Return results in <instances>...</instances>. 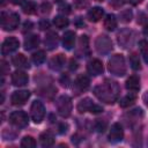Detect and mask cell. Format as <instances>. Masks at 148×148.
<instances>
[{"instance_id":"44dd1931","label":"cell","mask_w":148,"mask_h":148,"mask_svg":"<svg viewBox=\"0 0 148 148\" xmlns=\"http://www.w3.org/2000/svg\"><path fill=\"white\" fill-rule=\"evenodd\" d=\"M12 62H13L14 66H16L18 68H28L29 67L28 60L24 57V54H22V53H18V54L14 56L13 59H12Z\"/></svg>"},{"instance_id":"7bdbcfd3","label":"cell","mask_w":148,"mask_h":148,"mask_svg":"<svg viewBox=\"0 0 148 148\" xmlns=\"http://www.w3.org/2000/svg\"><path fill=\"white\" fill-rule=\"evenodd\" d=\"M142 99H143V102L146 103V105L148 106V91H146V92L143 94V96H142Z\"/></svg>"},{"instance_id":"603a6c76","label":"cell","mask_w":148,"mask_h":148,"mask_svg":"<svg viewBox=\"0 0 148 148\" xmlns=\"http://www.w3.org/2000/svg\"><path fill=\"white\" fill-rule=\"evenodd\" d=\"M39 37L37 35H31V36H28L25 39H24V49L25 50H32L35 47H37L39 45Z\"/></svg>"},{"instance_id":"ba28073f","label":"cell","mask_w":148,"mask_h":148,"mask_svg":"<svg viewBox=\"0 0 148 148\" xmlns=\"http://www.w3.org/2000/svg\"><path fill=\"white\" fill-rule=\"evenodd\" d=\"M9 123L16 127H25L29 123L28 114L24 111H14L9 114Z\"/></svg>"},{"instance_id":"2e32d148","label":"cell","mask_w":148,"mask_h":148,"mask_svg":"<svg viewBox=\"0 0 148 148\" xmlns=\"http://www.w3.org/2000/svg\"><path fill=\"white\" fill-rule=\"evenodd\" d=\"M74 43H75V32L72 31V30H68L62 36V45L66 50H71L73 49L74 46Z\"/></svg>"},{"instance_id":"7402d4cb","label":"cell","mask_w":148,"mask_h":148,"mask_svg":"<svg viewBox=\"0 0 148 148\" xmlns=\"http://www.w3.org/2000/svg\"><path fill=\"white\" fill-rule=\"evenodd\" d=\"M39 142L43 147H50L54 143V136L51 132H43L39 135Z\"/></svg>"},{"instance_id":"ee69618b","label":"cell","mask_w":148,"mask_h":148,"mask_svg":"<svg viewBox=\"0 0 148 148\" xmlns=\"http://www.w3.org/2000/svg\"><path fill=\"white\" fill-rule=\"evenodd\" d=\"M9 2H12L13 5H21L23 0H9Z\"/></svg>"},{"instance_id":"f35d334b","label":"cell","mask_w":148,"mask_h":148,"mask_svg":"<svg viewBox=\"0 0 148 148\" xmlns=\"http://www.w3.org/2000/svg\"><path fill=\"white\" fill-rule=\"evenodd\" d=\"M23 28H24V29H23V32H25L27 30H30V29L32 28V23H31V22H28V21H27V22L24 23Z\"/></svg>"},{"instance_id":"bcb514c9","label":"cell","mask_w":148,"mask_h":148,"mask_svg":"<svg viewBox=\"0 0 148 148\" xmlns=\"http://www.w3.org/2000/svg\"><path fill=\"white\" fill-rule=\"evenodd\" d=\"M143 34L146 35V36H148V23L145 25V28H143Z\"/></svg>"},{"instance_id":"8992f818","label":"cell","mask_w":148,"mask_h":148,"mask_svg":"<svg viewBox=\"0 0 148 148\" xmlns=\"http://www.w3.org/2000/svg\"><path fill=\"white\" fill-rule=\"evenodd\" d=\"M30 116H31L32 120H34L36 124H39V123L44 119V116H45V108H44V105H43L42 102H39V101L32 102L31 108H30Z\"/></svg>"},{"instance_id":"ac0fdd59","label":"cell","mask_w":148,"mask_h":148,"mask_svg":"<svg viewBox=\"0 0 148 148\" xmlns=\"http://www.w3.org/2000/svg\"><path fill=\"white\" fill-rule=\"evenodd\" d=\"M126 89L130 91H138L140 89V79L136 75H131L127 80H126Z\"/></svg>"},{"instance_id":"5b68a950","label":"cell","mask_w":148,"mask_h":148,"mask_svg":"<svg viewBox=\"0 0 148 148\" xmlns=\"http://www.w3.org/2000/svg\"><path fill=\"white\" fill-rule=\"evenodd\" d=\"M77 111L80 113H84V112H91V113H99L103 111V108L95 104L90 98H83L82 101L79 102L77 106H76Z\"/></svg>"},{"instance_id":"484cf974","label":"cell","mask_w":148,"mask_h":148,"mask_svg":"<svg viewBox=\"0 0 148 148\" xmlns=\"http://www.w3.org/2000/svg\"><path fill=\"white\" fill-rule=\"evenodd\" d=\"M22 9H23V13L28 14V15H31V14H35L37 12V6L35 2L32 1H27L23 6H22Z\"/></svg>"},{"instance_id":"277c9868","label":"cell","mask_w":148,"mask_h":148,"mask_svg":"<svg viewBox=\"0 0 148 148\" xmlns=\"http://www.w3.org/2000/svg\"><path fill=\"white\" fill-rule=\"evenodd\" d=\"M72 99L64 95V96H60L59 99L57 101V110L59 112V114L64 118H67L71 116V112H72Z\"/></svg>"},{"instance_id":"8fae6325","label":"cell","mask_w":148,"mask_h":148,"mask_svg":"<svg viewBox=\"0 0 148 148\" xmlns=\"http://www.w3.org/2000/svg\"><path fill=\"white\" fill-rule=\"evenodd\" d=\"M30 97V91L29 90H17L14 91L10 101L13 105H23Z\"/></svg>"},{"instance_id":"1f68e13d","label":"cell","mask_w":148,"mask_h":148,"mask_svg":"<svg viewBox=\"0 0 148 148\" xmlns=\"http://www.w3.org/2000/svg\"><path fill=\"white\" fill-rule=\"evenodd\" d=\"M45 57H46V54H45L44 51H42V50H40V51H37V52H35V53L32 54V61H34L35 64L39 65V64L44 62Z\"/></svg>"},{"instance_id":"83f0119b","label":"cell","mask_w":148,"mask_h":148,"mask_svg":"<svg viewBox=\"0 0 148 148\" xmlns=\"http://www.w3.org/2000/svg\"><path fill=\"white\" fill-rule=\"evenodd\" d=\"M88 37L86 36V35H83V36H81L80 37V40H79V50H77V52L80 51V50H83V54L82 56H86L88 52H89V47H88Z\"/></svg>"},{"instance_id":"3957f363","label":"cell","mask_w":148,"mask_h":148,"mask_svg":"<svg viewBox=\"0 0 148 148\" xmlns=\"http://www.w3.org/2000/svg\"><path fill=\"white\" fill-rule=\"evenodd\" d=\"M1 21V28L6 31L15 30L18 27L20 23V16L16 13H9V12H2L0 16Z\"/></svg>"},{"instance_id":"e0dca14e","label":"cell","mask_w":148,"mask_h":148,"mask_svg":"<svg viewBox=\"0 0 148 148\" xmlns=\"http://www.w3.org/2000/svg\"><path fill=\"white\" fill-rule=\"evenodd\" d=\"M118 42L123 47H128L132 44V32L130 30H123L118 35Z\"/></svg>"},{"instance_id":"f1b7e54d","label":"cell","mask_w":148,"mask_h":148,"mask_svg":"<svg viewBox=\"0 0 148 148\" xmlns=\"http://www.w3.org/2000/svg\"><path fill=\"white\" fill-rule=\"evenodd\" d=\"M130 65H131V67H132L134 71L141 69L140 59H139V56H138L136 53H132V54L130 56Z\"/></svg>"},{"instance_id":"8d00e7d4","label":"cell","mask_w":148,"mask_h":148,"mask_svg":"<svg viewBox=\"0 0 148 148\" xmlns=\"http://www.w3.org/2000/svg\"><path fill=\"white\" fill-rule=\"evenodd\" d=\"M124 5V0H110V6L113 8H120Z\"/></svg>"},{"instance_id":"4316f807","label":"cell","mask_w":148,"mask_h":148,"mask_svg":"<svg viewBox=\"0 0 148 148\" xmlns=\"http://www.w3.org/2000/svg\"><path fill=\"white\" fill-rule=\"evenodd\" d=\"M139 47H140V52H141V56L145 60V62L148 64V42L142 39L139 42Z\"/></svg>"},{"instance_id":"ffe728a7","label":"cell","mask_w":148,"mask_h":148,"mask_svg":"<svg viewBox=\"0 0 148 148\" xmlns=\"http://www.w3.org/2000/svg\"><path fill=\"white\" fill-rule=\"evenodd\" d=\"M45 46L49 50H53L58 46V35L56 32H49L45 37Z\"/></svg>"},{"instance_id":"ab89813d","label":"cell","mask_w":148,"mask_h":148,"mask_svg":"<svg viewBox=\"0 0 148 148\" xmlns=\"http://www.w3.org/2000/svg\"><path fill=\"white\" fill-rule=\"evenodd\" d=\"M77 68V62L74 60V59H72L71 60V65H69V69L71 71H74V69H76Z\"/></svg>"},{"instance_id":"e575fe53","label":"cell","mask_w":148,"mask_h":148,"mask_svg":"<svg viewBox=\"0 0 148 148\" xmlns=\"http://www.w3.org/2000/svg\"><path fill=\"white\" fill-rule=\"evenodd\" d=\"M88 5H89L88 0H75V7L76 8L82 9V8H86Z\"/></svg>"},{"instance_id":"f546056e","label":"cell","mask_w":148,"mask_h":148,"mask_svg":"<svg viewBox=\"0 0 148 148\" xmlns=\"http://www.w3.org/2000/svg\"><path fill=\"white\" fill-rule=\"evenodd\" d=\"M21 146H22L23 148H34V147H36V141H35V139H34L32 136L27 135V136H24V138L22 139Z\"/></svg>"},{"instance_id":"74e56055","label":"cell","mask_w":148,"mask_h":148,"mask_svg":"<svg viewBox=\"0 0 148 148\" xmlns=\"http://www.w3.org/2000/svg\"><path fill=\"white\" fill-rule=\"evenodd\" d=\"M40 8H42V12H43V13H50V10H51V5H50L49 2H44Z\"/></svg>"},{"instance_id":"30bf717a","label":"cell","mask_w":148,"mask_h":148,"mask_svg":"<svg viewBox=\"0 0 148 148\" xmlns=\"http://www.w3.org/2000/svg\"><path fill=\"white\" fill-rule=\"evenodd\" d=\"M123 138H124V131H123L121 125L119 123H114L111 126V130L109 133V141L112 143H117L121 141Z\"/></svg>"},{"instance_id":"d6a6232c","label":"cell","mask_w":148,"mask_h":148,"mask_svg":"<svg viewBox=\"0 0 148 148\" xmlns=\"http://www.w3.org/2000/svg\"><path fill=\"white\" fill-rule=\"evenodd\" d=\"M119 17H120V21L126 23V22H130L132 20V12L130 9H125V10H121L120 14H119Z\"/></svg>"},{"instance_id":"d6986e66","label":"cell","mask_w":148,"mask_h":148,"mask_svg":"<svg viewBox=\"0 0 148 148\" xmlns=\"http://www.w3.org/2000/svg\"><path fill=\"white\" fill-rule=\"evenodd\" d=\"M103 15H104V10L101 7H94L87 14L88 20L91 21V22H98L103 17Z\"/></svg>"},{"instance_id":"60d3db41","label":"cell","mask_w":148,"mask_h":148,"mask_svg":"<svg viewBox=\"0 0 148 148\" xmlns=\"http://www.w3.org/2000/svg\"><path fill=\"white\" fill-rule=\"evenodd\" d=\"M49 25H50V24H49V22H47V21H42V22L39 23V28H40V29H43V30H44V29H47V28H49Z\"/></svg>"},{"instance_id":"836d02e7","label":"cell","mask_w":148,"mask_h":148,"mask_svg":"<svg viewBox=\"0 0 148 148\" xmlns=\"http://www.w3.org/2000/svg\"><path fill=\"white\" fill-rule=\"evenodd\" d=\"M95 127H96V130H97L98 132H103V131L106 128V123L103 121L102 119H97L96 123H95Z\"/></svg>"},{"instance_id":"d590c367","label":"cell","mask_w":148,"mask_h":148,"mask_svg":"<svg viewBox=\"0 0 148 148\" xmlns=\"http://www.w3.org/2000/svg\"><path fill=\"white\" fill-rule=\"evenodd\" d=\"M59 12L62 13V14H69L71 13V6L67 5V3H62L59 7Z\"/></svg>"},{"instance_id":"d4e9b609","label":"cell","mask_w":148,"mask_h":148,"mask_svg":"<svg viewBox=\"0 0 148 148\" xmlns=\"http://www.w3.org/2000/svg\"><path fill=\"white\" fill-rule=\"evenodd\" d=\"M135 101H136V96H135V94H128V95L124 96V97L120 99L119 105H120L121 108H127V106L132 105Z\"/></svg>"},{"instance_id":"c3c4849f","label":"cell","mask_w":148,"mask_h":148,"mask_svg":"<svg viewBox=\"0 0 148 148\" xmlns=\"http://www.w3.org/2000/svg\"><path fill=\"white\" fill-rule=\"evenodd\" d=\"M96 1H103V0H96Z\"/></svg>"},{"instance_id":"52a82bcc","label":"cell","mask_w":148,"mask_h":148,"mask_svg":"<svg viewBox=\"0 0 148 148\" xmlns=\"http://www.w3.org/2000/svg\"><path fill=\"white\" fill-rule=\"evenodd\" d=\"M95 46L98 53L101 54H106L112 50V42L106 35H101L97 37L95 42Z\"/></svg>"},{"instance_id":"b9f144b4","label":"cell","mask_w":148,"mask_h":148,"mask_svg":"<svg viewBox=\"0 0 148 148\" xmlns=\"http://www.w3.org/2000/svg\"><path fill=\"white\" fill-rule=\"evenodd\" d=\"M6 65H7L6 61L2 60V61H1V73H2V74H6V73H7V66H6Z\"/></svg>"},{"instance_id":"cb8c5ba5","label":"cell","mask_w":148,"mask_h":148,"mask_svg":"<svg viewBox=\"0 0 148 148\" xmlns=\"http://www.w3.org/2000/svg\"><path fill=\"white\" fill-rule=\"evenodd\" d=\"M104 28L109 31H113L116 28H117V20H116V16L112 15V14H109L106 15V17L104 18Z\"/></svg>"},{"instance_id":"7c38bea8","label":"cell","mask_w":148,"mask_h":148,"mask_svg":"<svg viewBox=\"0 0 148 148\" xmlns=\"http://www.w3.org/2000/svg\"><path fill=\"white\" fill-rule=\"evenodd\" d=\"M89 83H90L89 77H88L87 75L81 74V75H79V76L75 79V81H74V88H73V89L76 91V94H80L81 91L88 89Z\"/></svg>"},{"instance_id":"f6af8a7d","label":"cell","mask_w":148,"mask_h":148,"mask_svg":"<svg viewBox=\"0 0 148 148\" xmlns=\"http://www.w3.org/2000/svg\"><path fill=\"white\" fill-rule=\"evenodd\" d=\"M132 5H139L140 2H142V0H128Z\"/></svg>"},{"instance_id":"6da1fadb","label":"cell","mask_w":148,"mask_h":148,"mask_svg":"<svg viewBox=\"0 0 148 148\" xmlns=\"http://www.w3.org/2000/svg\"><path fill=\"white\" fill-rule=\"evenodd\" d=\"M119 92H120V89L118 83L110 79H105L101 84L94 88L95 96L99 101L105 102L108 104H112L113 102H116L119 96Z\"/></svg>"},{"instance_id":"7a4b0ae2","label":"cell","mask_w":148,"mask_h":148,"mask_svg":"<svg viewBox=\"0 0 148 148\" xmlns=\"http://www.w3.org/2000/svg\"><path fill=\"white\" fill-rule=\"evenodd\" d=\"M109 71L111 74L117 75V76H123L126 74V65H125V59L121 54H114L110 60L108 65Z\"/></svg>"},{"instance_id":"4dcf8cb0","label":"cell","mask_w":148,"mask_h":148,"mask_svg":"<svg viewBox=\"0 0 148 148\" xmlns=\"http://www.w3.org/2000/svg\"><path fill=\"white\" fill-rule=\"evenodd\" d=\"M53 23H54V25L57 28L62 29V28H65V27L68 25V20L65 16H56L54 20H53Z\"/></svg>"},{"instance_id":"7dc6e473","label":"cell","mask_w":148,"mask_h":148,"mask_svg":"<svg viewBox=\"0 0 148 148\" xmlns=\"http://www.w3.org/2000/svg\"><path fill=\"white\" fill-rule=\"evenodd\" d=\"M54 1H57V2H60V1H62V0H54Z\"/></svg>"},{"instance_id":"9c48e42d","label":"cell","mask_w":148,"mask_h":148,"mask_svg":"<svg viewBox=\"0 0 148 148\" xmlns=\"http://www.w3.org/2000/svg\"><path fill=\"white\" fill-rule=\"evenodd\" d=\"M20 46V42L15 38V37H8L1 46V54L2 56H7L14 51H16Z\"/></svg>"},{"instance_id":"4fadbf2b","label":"cell","mask_w":148,"mask_h":148,"mask_svg":"<svg viewBox=\"0 0 148 148\" xmlns=\"http://www.w3.org/2000/svg\"><path fill=\"white\" fill-rule=\"evenodd\" d=\"M28 74L23 71H16L12 74V83L16 87H22L28 83Z\"/></svg>"},{"instance_id":"9a60e30c","label":"cell","mask_w":148,"mask_h":148,"mask_svg":"<svg viewBox=\"0 0 148 148\" xmlns=\"http://www.w3.org/2000/svg\"><path fill=\"white\" fill-rule=\"evenodd\" d=\"M65 61H66L65 56L61 54V53H59V54H57L56 57H53V58L50 60L49 66H50V68L53 69V71H59V69H61V68L64 67Z\"/></svg>"},{"instance_id":"5bb4252c","label":"cell","mask_w":148,"mask_h":148,"mask_svg":"<svg viewBox=\"0 0 148 148\" xmlns=\"http://www.w3.org/2000/svg\"><path fill=\"white\" fill-rule=\"evenodd\" d=\"M87 71L90 75H99L103 73V64L98 59H92L87 64Z\"/></svg>"}]
</instances>
